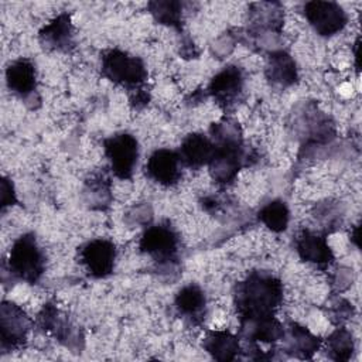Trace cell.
Instances as JSON below:
<instances>
[{"instance_id":"cell-1","label":"cell","mask_w":362,"mask_h":362,"mask_svg":"<svg viewBox=\"0 0 362 362\" xmlns=\"http://www.w3.org/2000/svg\"><path fill=\"white\" fill-rule=\"evenodd\" d=\"M281 301L283 284L267 272H252L235 288V307L240 321L273 317Z\"/></svg>"},{"instance_id":"cell-2","label":"cell","mask_w":362,"mask_h":362,"mask_svg":"<svg viewBox=\"0 0 362 362\" xmlns=\"http://www.w3.org/2000/svg\"><path fill=\"white\" fill-rule=\"evenodd\" d=\"M211 140L214 143V156L209 161V173L212 178L221 184L230 182L240 170L245 153L243 141L238 123L225 119L211 126Z\"/></svg>"},{"instance_id":"cell-3","label":"cell","mask_w":362,"mask_h":362,"mask_svg":"<svg viewBox=\"0 0 362 362\" xmlns=\"http://www.w3.org/2000/svg\"><path fill=\"white\" fill-rule=\"evenodd\" d=\"M45 270V257L33 233L21 235L8 253V272L13 277L37 283Z\"/></svg>"},{"instance_id":"cell-4","label":"cell","mask_w":362,"mask_h":362,"mask_svg":"<svg viewBox=\"0 0 362 362\" xmlns=\"http://www.w3.org/2000/svg\"><path fill=\"white\" fill-rule=\"evenodd\" d=\"M102 75L129 89L139 90L147 79L144 62L122 49H109L102 55Z\"/></svg>"},{"instance_id":"cell-5","label":"cell","mask_w":362,"mask_h":362,"mask_svg":"<svg viewBox=\"0 0 362 362\" xmlns=\"http://www.w3.org/2000/svg\"><path fill=\"white\" fill-rule=\"evenodd\" d=\"M178 235L168 223L153 225L140 238L139 247L158 264H173L178 256Z\"/></svg>"},{"instance_id":"cell-6","label":"cell","mask_w":362,"mask_h":362,"mask_svg":"<svg viewBox=\"0 0 362 362\" xmlns=\"http://www.w3.org/2000/svg\"><path fill=\"white\" fill-rule=\"evenodd\" d=\"M112 173L120 180H130L139 157V143L130 133H117L103 141Z\"/></svg>"},{"instance_id":"cell-7","label":"cell","mask_w":362,"mask_h":362,"mask_svg":"<svg viewBox=\"0 0 362 362\" xmlns=\"http://www.w3.org/2000/svg\"><path fill=\"white\" fill-rule=\"evenodd\" d=\"M304 16L310 25L324 37L339 33L348 21L344 8L334 1H308L304 4Z\"/></svg>"},{"instance_id":"cell-8","label":"cell","mask_w":362,"mask_h":362,"mask_svg":"<svg viewBox=\"0 0 362 362\" xmlns=\"http://www.w3.org/2000/svg\"><path fill=\"white\" fill-rule=\"evenodd\" d=\"M79 259L89 276L105 279L115 269L116 246L107 239H93L81 247Z\"/></svg>"},{"instance_id":"cell-9","label":"cell","mask_w":362,"mask_h":362,"mask_svg":"<svg viewBox=\"0 0 362 362\" xmlns=\"http://www.w3.org/2000/svg\"><path fill=\"white\" fill-rule=\"evenodd\" d=\"M30 329L27 314L14 303L3 301L0 310V332L1 348L13 349L24 344Z\"/></svg>"},{"instance_id":"cell-10","label":"cell","mask_w":362,"mask_h":362,"mask_svg":"<svg viewBox=\"0 0 362 362\" xmlns=\"http://www.w3.org/2000/svg\"><path fill=\"white\" fill-rule=\"evenodd\" d=\"M243 83L242 69L236 65H228L211 79L208 92L218 105L228 109L239 100L243 92Z\"/></svg>"},{"instance_id":"cell-11","label":"cell","mask_w":362,"mask_h":362,"mask_svg":"<svg viewBox=\"0 0 362 362\" xmlns=\"http://www.w3.org/2000/svg\"><path fill=\"white\" fill-rule=\"evenodd\" d=\"M181 160L177 151L170 148L156 150L146 163L148 178L160 185H175L181 178Z\"/></svg>"},{"instance_id":"cell-12","label":"cell","mask_w":362,"mask_h":362,"mask_svg":"<svg viewBox=\"0 0 362 362\" xmlns=\"http://www.w3.org/2000/svg\"><path fill=\"white\" fill-rule=\"evenodd\" d=\"M296 250L298 256L318 267H327L334 260V253L322 235L311 230H301L296 238Z\"/></svg>"},{"instance_id":"cell-13","label":"cell","mask_w":362,"mask_h":362,"mask_svg":"<svg viewBox=\"0 0 362 362\" xmlns=\"http://www.w3.org/2000/svg\"><path fill=\"white\" fill-rule=\"evenodd\" d=\"M40 42L42 47L68 52L75 47L74 41V27L68 13H61L52 21H49L40 31Z\"/></svg>"},{"instance_id":"cell-14","label":"cell","mask_w":362,"mask_h":362,"mask_svg":"<svg viewBox=\"0 0 362 362\" xmlns=\"http://www.w3.org/2000/svg\"><path fill=\"white\" fill-rule=\"evenodd\" d=\"M6 82L14 95L25 99L37 89V74L34 64L27 58L13 61L6 69Z\"/></svg>"},{"instance_id":"cell-15","label":"cell","mask_w":362,"mask_h":362,"mask_svg":"<svg viewBox=\"0 0 362 362\" xmlns=\"http://www.w3.org/2000/svg\"><path fill=\"white\" fill-rule=\"evenodd\" d=\"M214 143L212 140L201 133L188 134L177 151L181 160V164L189 168H199L208 165L214 156Z\"/></svg>"},{"instance_id":"cell-16","label":"cell","mask_w":362,"mask_h":362,"mask_svg":"<svg viewBox=\"0 0 362 362\" xmlns=\"http://www.w3.org/2000/svg\"><path fill=\"white\" fill-rule=\"evenodd\" d=\"M175 310L178 315L185 318L194 325H198L205 318L206 298L202 288L197 284L182 287L175 296Z\"/></svg>"},{"instance_id":"cell-17","label":"cell","mask_w":362,"mask_h":362,"mask_svg":"<svg viewBox=\"0 0 362 362\" xmlns=\"http://www.w3.org/2000/svg\"><path fill=\"white\" fill-rule=\"evenodd\" d=\"M240 335L250 342H276L283 339L284 327L276 317H266L250 321H240Z\"/></svg>"},{"instance_id":"cell-18","label":"cell","mask_w":362,"mask_h":362,"mask_svg":"<svg viewBox=\"0 0 362 362\" xmlns=\"http://www.w3.org/2000/svg\"><path fill=\"white\" fill-rule=\"evenodd\" d=\"M202 346L218 361H233L240 351L239 337L229 331H209L205 335Z\"/></svg>"},{"instance_id":"cell-19","label":"cell","mask_w":362,"mask_h":362,"mask_svg":"<svg viewBox=\"0 0 362 362\" xmlns=\"http://www.w3.org/2000/svg\"><path fill=\"white\" fill-rule=\"evenodd\" d=\"M284 337H287V349L301 358H310L320 346V338L296 322H291L287 331L284 329Z\"/></svg>"},{"instance_id":"cell-20","label":"cell","mask_w":362,"mask_h":362,"mask_svg":"<svg viewBox=\"0 0 362 362\" xmlns=\"http://www.w3.org/2000/svg\"><path fill=\"white\" fill-rule=\"evenodd\" d=\"M267 76L283 86L291 85L297 79L294 59L284 51H277L270 55L267 65Z\"/></svg>"},{"instance_id":"cell-21","label":"cell","mask_w":362,"mask_h":362,"mask_svg":"<svg viewBox=\"0 0 362 362\" xmlns=\"http://www.w3.org/2000/svg\"><path fill=\"white\" fill-rule=\"evenodd\" d=\"M260 222H263L273 232H283L288 225L290 212L286 202L274 199L263 205L257 214Z\"/></svg>"},{"instance_id":"cell-22","label":"cell","mask_w":362,"mask_h":362,"mask_svg":"<svg viewBox=\"0 0 362 362\" xmlns=\"http://www.w3.org/2000/svg\"><path fill=\"white\" fill-rule=\"evenodd\" d=\"M327 348L331 359L348 361L354 352L352 334L346 328L335 329L327 341Z\"/></svg>"},{"instance_id":"cell-23","label":"cell","mask_w":362,"mask_h":362,"mask_svg":"<svg viewBox=\"0 0 362 362\" xmlns=\"http://www.w3.org/2000/svg\"><path fill=\"white\" fill-rule=\"evenodd\" d=\"M148 8L154 18L167 25L180 27L181 25V10L182 4L178 1H153Z\"/></svg>"}]
</instances>
